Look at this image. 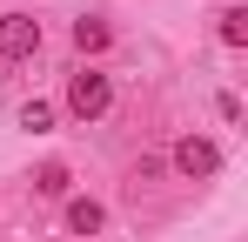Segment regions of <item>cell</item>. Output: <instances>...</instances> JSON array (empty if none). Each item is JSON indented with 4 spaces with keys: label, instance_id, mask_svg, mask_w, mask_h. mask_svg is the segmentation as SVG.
Segmentation results:
<instances>
[{
    "label": "cell",
    "instance_id": "obj_2",
    "mask_svg": "<svg viewBox=\"0 0 248 242\" xmlns=\"http://www.w3.org/2000/svg\"><path fill=\"white\" fill-rule=\"evenodd\" d=\"M27 54H41V20L0 14V61H27Z\"/></svg>",
    "mask_w": 248,
    "mask_h": 242
},
{
    "label": "cell",
    "instance_id": "obj_4",
    "mask_svg": "<svg viewBox=\"0 0 248 242\" xmlns=\"http://www.w3.org/2000/svg\"><path fill=\"white\" fill-rule=\"evenodd\" d=\"M101 222H108V208H101L94 195H74V202H67V229H74V236H94Z\"/></svg>",
    "mask_w": 248,
    "mask_h": 242
},
{
    "label": "cell",
    "instance_id": "obj_7",
    "mask_svg": "<svg viewBox=\"0 0 248 242\" xmlns=\"http://www.w3.org/2000/svg\"><path fill=\"white\" fill-rule=\"evenodd\" d=\"M221 40L228 47H248V7H228L221 14Z\"/></svg>",
    "mask_w": 248,
    "mask_h": 242
},
{
    "label": "cell",
    "instance_id": "obj_8",
    "mask_svg": "<svg viewBox=\"0 0 248 242\" xmlns=\"http://www.w3.org/2000/svg\"><path fill=\"white\" fill-rule=\"evenodd\" d=\"M20 128L47 135V128H54V108H47V101H27V108H20Z\"/></svg>",
    "mask_w": 248,
    "mask_h": 242
},
{
    "label": "cell",
    "instance_id": "obj_1",
    "mask_svg": "<svg viewBox=\"0 0 248 242\" xmlns=\"http://www.w3.org/2000/svg\"><path fill=\"white\" fill-rule=\"evenodd\" d=\"M108 101H114V87H108V74H94V68H81V74L67 81V108L81 121H101L108 115Z\"/></svg>",
    "mask_w": 248,
    "mask_h": 242
},
{
    "label": "cell",
    "instance_id": "obj_5",
    "mask_svg": "<svg viewBox=\"0 0 248 242\" xmlns=\"http://www.w3.org/2000/svg\"><path fill=\"white\" fill-rule=\"evenodd\" d=\"M108 40H114V27H108L101 14H81V20H74V47H81V54H101Z\"/></svg>",
    "mask_w": 248,
    "mask_h": 242
},
{
    "label": "cell",
    "instance_id": "obj_3",
    "mask_svg": "<svg viewBox=\"0 0 248 242\" xmlns=\"http://www.w3.org/2000/svg\"><path fill=\"white\" fill-rule=\"evenodd\" d=\"M174 168H181L188 182H202V175L221 168V148H215L208 135H181V141H174Z\"/></svg>",
    "mask_w": 248,
    "mask_h": 242
},
{
    "label": "cell",
    "instance_id": "obj_6",
    "mask_svg": "<svg viewBox=\"0 0 248 242\" xmlns=\"http://www.w3.org/2000/svg\"><path fill=\"white\" fill-rule=\"evenodd\" d=\"M34 189H41V195H67V161H41Z\"/></svg>",
    "mask_w": 248,
    "mask_h": 242
}]
</instances>
